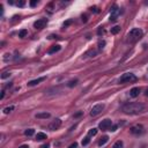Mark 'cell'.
<instances>
[{
    "instance_id": "1",
    "label": "cell",
    "mask_w": 148,
    "mask_h": 148,
    "mask_svg": "<svg viewBox=\"0 0 148 148\" xmlns=\"http://www.w3.org/2000/svg\"><path fill=\"white\" fill-rule=\"evenodd\" d=\"M123 112L126 113V115H139L145 110L144 104L141 103H137V102H133V103H127L123 106Z\"/></svg>"
},
{
    "instance_id": "2",
    "label": "cell",
    "mask_w": 148,
    "mask_h": 148,
    "mask_svg": "<svg viewBox=\"0 0 148 148\" xmlns=\"http://www.w3.org/2000/svg\"><path fill=\"white\" fill-rule=\"evenodd\" d=\"M142 35H144V31L141 30V29H139V28H133V29L128 32V35H127V37H128L127 41L131 42V43H134L137 41H139V39L142 37Z\"/></svg>"
},
{
    "instance_id": "3",
    "label": "cell",
    "mask_w": 148,
    "mask_h": 148,
    "mask_svg": "<svg viewBox=\"0 0 148 148\" xmlns=\"http://www.w3.org/2000/svg\"><path fill=\"white\" fill-rule=\"evenodd\" d=\"M120 83H130V82H134L137 81V76L133 73H125L122 75L120 78Z\"/></svg>"
},
{
    "instance_id": "4",
    "label": "cell",
    "mask_w": 148,
    "mask_h": 148,
    "mask_svg": "<svg viewBox=\"0 0 148 148\" xmlns=\"http://www.w3.org/2000/svg\"><path fill=\"white\" fill-rule=\"evenodd\" d=\"M122 13V11L120 8H118L117 6H113L112 8H111V14H110V21H117L118 16L120 15Z\"/></svg>"
},
{
    "instance_id": "5",
    "label": "cell",
    "mask_w": 148,
    "mask_h": 148,
    "mask_svg": "<svg viewBox=\"0 0 148 148\" xmlns=\"http://www.w3.org/2000/svg\"><path fill=\"white\" fill-rule=\"evenodd\" d=\"M103 109H104V104L94 105V106L92 108V110H90V116H92V117H95V116H97V115H100V113L103 111Z\"/></svg>"
},
{
    "instance_id": "6",
    "label": "cell",
    "mask_w": 148,
    "mask_h": 148,
    "mask_svg": "<svg viewBox=\"0 0 148 148\" xmlns=\"http://www.w3.org/2000/svg\"><path fill=\"white\" fill-rule=\"evenodd\" d=\"M144 126L142 125H134V126H132L130 128V132H131V134H133V135H140V134H142L144 133Z\"/></svg>"
},
{
    "instance_id": "7",
    "label": "cell",
    "mask_w": 148,
    "mask_h": 148,
    "mask_svg": "<svg viewBox=\"0 0 148 148\" xmlns=\"http://www.w3.org/2000/svg\"><path fill=\"white\" fill-rule=\"evenodd\" d=\"M112 126V122H111V119H104V120H102V122L100 123V125H98V127H100L102 131H106L109 130L110 127Z\"/></svg>"
},
{
    "instance_id": "8",
    "label": "cell",
    "mask_w": 148,
    "mask_h": 148,
    "mask_svg": "<svg viewBox=\"0 0 148 148\" xmlns=\"http://www.w3.org/2000/svg\"><path fill=\"white\" fill-rule=\"evenodd\" d=\"M60 126H61V120L59 119V118H56L52 123L49 124V130L50 131H56V130H58Z\"/></svg>"
},
{
    "instance_id": "9",
    "label": "cell",
    "mask_w": 148,
    "mask_h": 148,
    "mask_svg": "<svg viewBox=\"0 0 148 148\" xmlns=\"http://www.w3.org/2000/svg\"><path fill=\"white\" fill-rule=\"evenodd\" d=\"M46 23H48V20L46 19H39V20H37L34 23V27H35L36 29H43L44 27L46 26Z\"/></svg>"
},
{
    "instance_id": "10",
    "label": "cell",
    "mask_w": 148,
    "mask_h": 148,
    "mask_svg": "<svg viewBox=\"0 0 148 148\" xmlns=\"http://www.w3.org/2000/svg\"><path fill=\"white\" fill-rule=\"evenodd\" d=\"M45 80H46V76H42V78L35 79V80H31V81H29V82H28V86H29V87H34V86H36V85H39L41 82H43V81H45Z\"/></svg>"
},
{
    "instance_id": "11",
    "label": "cell",
    "mask_w": 148,
    "mask_h": 148,
    "mask_svg": "<svg viewBox=\"0 0 148 148\" xmlns=\"http://www.w3.org/2000/svg\"><path fill=\"white\" fill-rule=\"evenodd\" d=\"M140 94V88L139 87H134L132 88L130 90V96L132 97V98H135V97H138Z\"/></svg>"
},
{
    "instance_id": "12",
    "label": "cell",
    "mask_w": 148,
    "mask_h": 148,
    "mask_svg": "<svg viewBox=\"0 0 148 148\" xmlns=\"http://www.w3.org/2000/svg\"><path fill=\"white\" fill-rule=\"evenodd\" d=\"M50 113L49 112H39V113H36V118L38 119H46V118H50Z\"/></svg>"
},
{
    "instance_id": "13",
    "label": "cell",
    "mask_w": 148,
    "mask_h": 148,
    "mask_svg": "<svg viewBox=\"0 0 148 148\" xmlns=\"http://www.w3.org/2000/svg\"><path fill=\"white\" fill-rule=\"evenodd\" d=\"M60 49H61V46L59 45V44H57V45H53L52 48L49 50V53H50V54H52V53H56V52H58V51H60Z\"/></svg>"
},
{
    "instance_id": "14",
    "label": "cell",
    "mask_w": 148,
    "mask_h": 148,
    "mask_svg": "<svg viewBox=\"0 0 148 148\" xmlns=\"http://www.w3.org/2000/svg\"><path fill=\"white\" fill-rule=\"evenodd\" d=\"M108 141H109V137H108V135H104V137H102V138H101V140L98 141V146H100V147H102V146H104V145L106 144Z\"/></svg>"
},
{
    "instance_id": "15",
    "label": "cell",
    "mask_w": 148,
    "mask_h": 148,
    "mask_svg": "<svg viewBox=\"0 0 148 148\" xmlns=\"http://www.w3.org/2000/svg\"><path fill=\"white\" fill-rule=\"evenodd\" d=\"M45 139H46V134L43 133V132H38V133L36 134V140L42 141V140H45Z\"/></svg>"
},
{
    "instance_id": "16",
    "label": "cell",
    "mask_w": 148,
    "mask_h": 148,
    "mask_svg": "<svg viewBox=\"0 0 148 148\" xmlns=\"http://www.w3.org/2000/svg\"><path fill=\"white\" fill-rule=\"evenodd\" d=\"M76 85H78V80H76V79H74V80H71V81L67 82V87H68V88H73V87H75Z\"/></svg>"
},
{
    "instance_id": "17",
    "label": "cell",
    "mask_w": 148,
    "mask_h": 148,
    "mask_svg": "<svg viewBox=\"0 0 148 148\" xmlns=\"http://www.w3.org/2000/svg\"><path fill=\"white\" fill-rule=\"evenodd\" d=\"M119 31H120V27L119 26H115L111 28V34H112V35H117Z\"/></svg>"
},
{
    "instance_id": "18",
    "label": "cell",
    "mask_w": 148,
    "mask_h": 148,
    "mask_svg": "<svg viewBox=\"0 0 148 148\" xmlns=\"http://www.w3.org/2000/svg\"><path fill=\"white\" fill-rule=\"evenodd\" d=\"M24 134H26L27 137H31V135L35 134V130H34V128H28V130L24 131Z\"/></svg>"
},
{
    "instance_id": "19",
    "label": "cell",
    "mask_w": 148,
    "mask_h": 148,
    "mask_svg": "<svg viewBox=\"0 0 148 148\" xmlns=\"http://www.w3.org/2000/svg\"><path fill=\"white\" fill-rule=\"evenodd\" d=\"M112 148H123V141L122 140H118L115 142V145L112 146Z\"/></svg>"
},
{
    "instance_id": "20",
    "label": "cell",
    "mask_w": 148,
    "mask_h": 148,
    "mask_svg": "<svg viewBox=\"0 0 148 148\" xmlns=\"http://www.w3.org/2000/svg\"><path fill=\"white\" fill-rule=\"evenodd\" d=\"M13 110H14V106H13V105H11V106H7V108H5V109H4V113H5V115H8V113L12 112Z\"/></svg>"
},
{
    "instance_id": "21",
    "label": "cell",
    "mask_w": 148,
    "mask_h": 148,
    "mask_svg": "<svg viewBox=\"0 0 148 148\" xmlns=\"http://www.w3.org/2000/svg\"><path fill=\"white\" fill-rule=\"evenodd\" d=\"M97 134V128H92L88 132V137H95Z\"/></svg>"
},
{
    "instance_id": "22",
    "label": "cell",
    "mask_w": 148,
    "mask_h": 148,
    "mask_svg": "<svg viewBox=\"0 0 148 148\" xmlns=\"http://www.w3.org/2000/svg\"><path fill=\"white\" fill-rule=\"evenodd\" d=\"M27 34H28V31L26 30V29H22V30L19 31V37H21V38H23V37H26Z\"/></svg>"
},
{
    "instance_id": "23",
    "label": "cell",
    "mask_w": 148,
    "mask_h": 148,
    "mask_svg": "<svg viewBox=\"0 0 148 148\" xmlns=\"http://www.w3.org/2000/svg\"><path fill=\"white\" fill-rule=\"evenodd\" d=\"M89 142H90V137H86L85 139L82 140V146H87V145H89Z\"/></svg>"
},
{
    "instance_id": "24",
    "label": "cell",
    "mask_w": 148,
    "mask_h": 148,
    "mask_svg": "<svg viewBox=\"0 0 148 148\" xmlns=\"http://www.w3.org/2000/svg\"><path fill=\"white\" fill-rule=\"evenodd\" d=\"M96 54H97V52H96L95 50H90V51H88L87 54L86 56H89V57H95Z\"/></svg>"
},
{
    "instance_id": "25",
    "label": "cell",
    "mask_w": 148,
    "mask_h": 148,
    "mask_svg": "<svg viewBox=\"0 0 148 148\" xmlns=\"http://www.w3.org/2000/svg\"><path fill=\"white\" fill-rule=\"evenodd\" d=\"M11 59H12V54L6 53V54H5V57H4V61H6V63H7V61L11 60Z\"/></svg>"
},
{
    "instance_id": "26",
    "label": "cell",
    "mask_w": 148,
    "mask_h": 148,
    "mask_svg": "<svg viewBox=\"0 0 148 148\" xmlns=\"http://www.w3.org/2000/svg\"><path fill=\"white\" fill-rule=\"evenodd\" d=\"M11 76V73L9 72H4V73L1 74V79H7Z\"/></svg>"
},
{
    "instance_id": "27",
    "label": "cell",
    "mask_w": 148,
    "mask_h": 148,
    "mask_svg": "<svg viewBox=\"0 0 148 148\" xmlns=\"http://www.w3.org/2000/svg\"><path fill=\"white\" fill-rule=\"evenodd\" d=\"M16 5H18L19 7H23V6L26 5V1H24V0H19L18 2H16Z\"/></svg>"
},
{
    "instance_id": "28",
    "label": "cell",
    "mask_w": 148,
    "mask_h": 148,
    "mask_svg": "<svg viewBox=\"0 0 148 148\" xmlns=\"http://www.w3.org/2000/svg\"><path fill=\"white\" fill-rule=\"evenodd\" d=\"M37 4H38V1H37V0H31V1H30V6H31V7L37 6Z\"/></svg>"
},
{
    "instance_id": "29",
    "label": "cell",
    "mask_w": 148,
    "mask_h": 148,
    "mask_svg": "<svg viewBox=\"0 0 148 148\" xmlns=\"http://www.w3.org/2000/svg\"><path fill=\"white\" fill-rule=\"evenodd\" d=\"M104 32H105V30L104 29H103V28H100V29H98V30H97V34H98V35H104Z\"/></svg>"
},
{
    "instance_id": "30",
    "label": "cell",
    "mask_w": 148,
    "mask_h": 148,
    "mask_svg": "<svg viewBox=\"0 0 148 148\" xmlns=\"http://www.w3.org/2000/svg\"><path fill=\"white\" fill-rule=\"evenodd\" d=\"M104 45H105V42H104V41L100 42V43H98V49H103V48H104Z\"/></svg>"
},
{
    "instance_id": "31",
    "label": "cell",
    "mask_w": 148,
    "mask_h": 148,
    "mask_svg": "<svg viewBox=\"0 0 148 148\" xmlns=\"http://www.w3.org/2000/svg\"><path fill=\"white\" fill-rule=\"evenodd\" d=\"M82 115H83L82 111H79V112H76L74 115V118H78V117H80V116H82Z\"/></svg>"
},
{
    "instance_id": "32",
    "label": "cell",
    "mask_w": 148,
    "mask_h": 148,
    "mask_svg": "<svg viewBox=\"0 0 148 148\" xmlns=\"http://www.w3.org/2000/svg\"><path fill=\"white\" fill-rule=\"evenodd\" d=\"M110 128H111V130H110V131H112V132H115V131H117V128H118V125H113V124H112V126L110 127Z\"/></svg>"
},
{
    "instance_id": "33",
    "label": "cell",
    "mask_w": 148,
    "mask_h": 148,
    "mask_svg": "<svg viewBox=\"0 0 148 148\" xmlns=\"http://www.w3.org/2000/svg\"><path fill=\"white\" fill-rule=\"evenodd\" d=\"M92 12H94V13H98V9H97V7H92Z\"/></svg>"
},
{
    "instance_id": "34",
    "label": "cell",
    "mask_w": 148,
    "mask_h": 148,
    "mask_svg": "<svg viewBox=\"0 0 148 148\" xmlns=\"http://www.w3.org/2000/svg\"><path fill=\"white\" fill-rule=\"evenodd\" d=\"M76 147H78V144H76V142H74V144H72L68 148H76Z\"/></svg>"
},
{
    "instance_id": "35",
    "label": "cell",
    "mask_w": 148,
    "mask_h": 148,
    "mask_svg": "<svg viewBox=\"0 0 148 148\" xmlns=\"http://www.w3.org/2000/svg\"><path fill=\"white\" fill-rule=\"evenodd\" d=\"M49 147H50V145L49 144H44V145H42L39 148H49Z\"/></svg>"
},
{
    "instance_id": "36",
    "label": "cell",
    "mask_w": 148,
    "mask_h": 148,
    "mask_svg": "<svg viewBox=\"0 0 148 148\" xmlns=\"http://www.w3.org/2000/svg\"><path fill=\"white\" fill-rule=\"evenodd\" d=\"M19 148H29V146H28V145H21Z\"/></svg>"
},
{
    "instance_id": "37",
    "label": "cell",
    "mask_w": 148,
    "mask_h": 148,
    "mask_svg": "<svg viewBox=\"0 0 148 148\" xmlns=\"http://www.w3.org/2000/svg\"><path fill=\"white\" fill-rule=\"evenodd\" d=\"M4 96H5V90H2V92H1V96H0V98L2 100V98H4Z\"/></svg>"
},
{
    "instance_id": "38",
    "label": "cell",
    "mask_w": 148,
    "mask_h": 148,
    "mask_svg": "<svg viewBox=\"0 0 148 148\" xmlns=\"http://www.w3.org/2000/svg\"><path fill=\"white\" fill-rule=\"evenodd\" d=\"M145 95H146V96H148V88H147V89H146V92H145Z\"/></svg>"
}]
</instances>
